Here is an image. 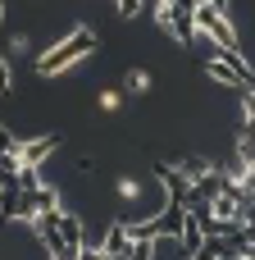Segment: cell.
<instances>
[{
    "instance_id": "52a82bcc",
    "label": "cell",
    "mask_w": 255,
    "mask_h": 260,
    "mask_svg": "<svg viewBox=\"0 0 255 260\" xmlns=\"http://www.w3.org/2000/svg\"><path fill=\"white\" fill-rule=\"evenodd\" d=\"M14 87V69H9V55H0V96H9Z\"/></svg>"
},
{
    "instance_id": "3957f363",
    "label": "cell",
    "mask_w": 255,
    "mask_h": 260,
    "mask_svg": "<svg viewBox=\"0 0 255 260\" xmlns=\"http://www.w3.org/2000/svg\"><path fill=\"white\" fill-rule=\"evenodd\" d=\"M151 82H155V78H151V69H128L123 91H128V96H146V91H151Z\"/></svg>"
},
{
    "instance_id": "6da1fadb",
    "label": "cell",
    "mask_w": 255,
    "mask_h": 260,
    "mask_svg": "<svg viewBox=\"0 0 255 260\" xmlns=\"http://www.w3.org/2000/svg\"><path fill=\"white\" fill-rule=\"evenodd\" d=\"M91 50H96V32L78 23L68 37H59L50 50H41V55H37V73H41V78H59L64 69H73V64H78V59H87Z\"/></svg>"
},
{
    "instance_id": "7a4b0ae2",
    "label": "cell",
    "mask_w": 255,
    "mask_h": 260,
    "mask_svg": "<svg viewBox=\"0 0 255 260\" xmlns=\"http://www.w3.org/2000/svg\"><path fill=\"white\" fill-rule=\"evenodd\" d=\"M55 146H59V137H27V142H18L14 151H18V160H23V169H41Z\"/></svg>"
},
{
    "instance_id": "277c9868",
    "label": "cell",
    "mask_w": 255,
    "mask_h": 260,
    "mask_svg": "<svg viewBox=\"0 0 255 260\" xmlns=\"http://www.w3.org/2000/svg\"><path fill=\"white\" fill-rule=\"evenodd\" d=\"M114 192H119V201H141V192H146V178H137V174H123V178L114 183Z\"/></svg>"
},
{
    "instance_id": "ba28073f",
    "label": "cell",
    "mask_w": 255,
    "mask_h": 260,
    "mask_svg": "<svg viewBox=\"0 0 255 260\" xmlns=\"http://www.w3.org/2000/svg\"><path fill=\"white\" fill-rule=\"evenodd\" d=\"M119 14L123 18H137V14H146V0H119Z\"/></svg>"
},
{
    "instance_id": "9c48e42d",
    "label": "cell",
    "mask_w": 255,
    "mask_h": 260,
    "mask_svg": "<svg viewBox=\"0 0 255 260\" xmlns=\"http://www.w3.org/2000/svg\"><path fill=\"white\" fill-rule=\"evenodd\" d=\"M0 18H5V0H0Z\"/></svg>"
},
{
    "instance_id": "8992f818",
    "label": "cell",
    "mask_w": 255,
    "mask_h": 260,
    "mask_svg": "<svg viewBox=\"0 0 255 260\" xmlns=\"http://www.w3.org/2000/svg\"><path fill=\"white\" fill-rule=\"evenodd\" d=\"M27 50H32V37L27 32H14L9 37V55H27Z\"/></svg>"
},
{
    "instance_id": "5b68a950",
    "label": "cell",
    "mask_w": 255,
    "mask_h": 260,
    "mask_svg": "<svg viewBox=\"0 0 255 260\" xmlns=\"http://www.w3.org/2000/svg\"><path fill=\"white\" fill-rule=\"evenodd\" d=\"M123 101H128V91H114V87H105V91L96 96V105H100L105 114H119V110H123Z\"/></svg>"
}]
</instances>
